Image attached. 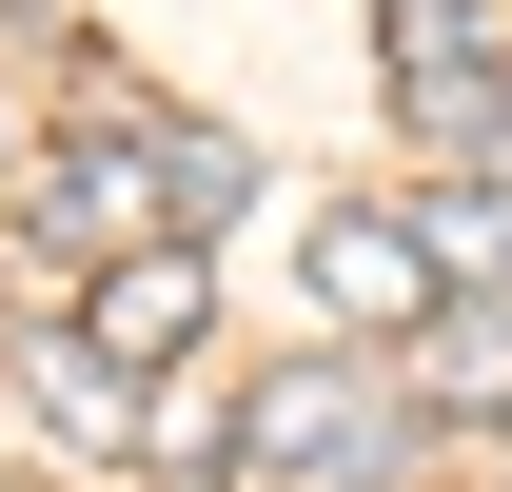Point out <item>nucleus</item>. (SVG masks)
Segmentation results:
<instances>
[{
  "label": "nucleus",
  "instance_id": "obj_3",
  "mask_svg": "<svg viewBox=\"0 0 512 492\" xmlns=\"http://www.w3.org/2000/svg\"><path fill=\"white\" fill-rule=\"evenodd\" d=\"M197 315H217V276H197L178 237H138L119 276L79 296V335H99V355H119V374H158V355H197Z\"/></svg>",
  "mask_w": 512,
  "mask_h": 492
},
{
  "label": "nucleus",
  "instance_id": "obj_6",
  "mask_svg": "<svg viewBox=\"0 0 512 492\" xmlns=\"http://www.w3.org/2000/svg\"><path fill=\"white\" fill-rule=\"evenodd\" d=\"M414 256H434V296H493L512 276V178H453L434 217H414Z\"/></svg>",
  "mask_w": 512,
  "mask_h": 492
},
{
  "label": "nucleus",
  "instance_id": "obj_5",
  "mask_svg": "<svg viewBox=\"0 0 512 492\" xmlns=\"http://www.w3.org/2000/svg\"><path fill=\"white\" fill-rule=\"evenodd\" d=\"M138 158H158V217H178V237H217V217L256 197V158H237L217 119H138Z\"/></svg>",
  "mask_w": 512,
  "mask_h": 492
},
{
  "label": "nucleus",
  "instance_id": "obj_7",
  "mask_svg": "<svg viewBox=\"0 0 512 492\" xmlns=\"http://www.w3.org/2000/svg\"><path fill=\"white\" fill-rule=\"evenodd\" d=\"M40 394H60V433H138V374L99 335H40Z\"/></svg>",
  "mask_w": 512,
  "mask_h": 492
},
{
  "label": "nucleus",
  "instance_id": "obj_2",
  "mask_svg": "<svg viewBox=\"0 0 512 492\" xmlns=\"http://www.w3.org/2000/svg\"><path fill=\"white\" fill-rule=\"evenodd\" d=\"M394 414H512V296H434L394 335Z\"/></svg>",
  "mask_w": 512,
  "mask_h": 492
},
{
  "label": "nucleus",
  "instance_id": "obj_4",
  "mask_svg": "<svg viewBox=\"0 0 512 492\" xmlns=\"http://www.w3.org/2000/svg\"><path fill=\"white\" fill-rule=\"evenodd\" d=\"M316 296L355 315V335H414V315H434V256H414V217H375V197H355V217H316Z\"/></svg>",
  "mask_w": 512,
  "mask_h": 492
},
{
  "label": "nucleus",
  "instance_id": "obj_1",
  "mask_svg": "<svg viewBox=\"0 0 512 492\" xmlns=\"http://www.w3.org/2000/svg\"><path fill=\"white\" fill-rule=\"evenodd\" d=\"M394 453H414V414L355 355H296V374H256L237 414H217V473H256V492H414Z\"/></svg>",
  "mask_w": 512,
  "mask_h": 492
}]
</instances>
